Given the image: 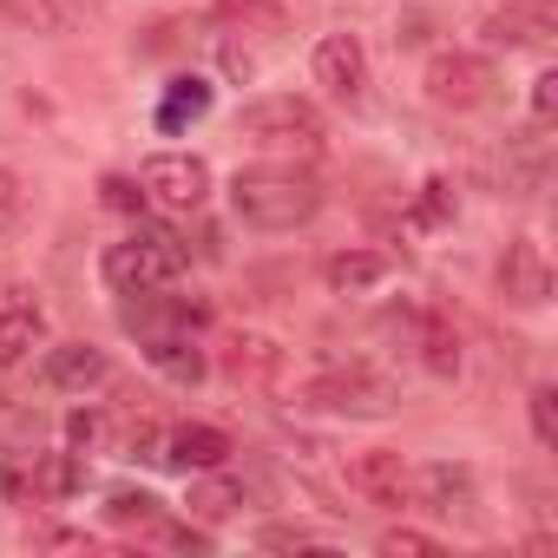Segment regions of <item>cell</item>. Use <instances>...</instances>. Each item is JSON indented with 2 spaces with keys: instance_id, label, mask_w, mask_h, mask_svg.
Returning <instances> with one entry per match:
<instances>
[{
  "instance_id": "obj_1",
  "label": "cell",
  "mask_w": 558,
  "mask_h": 558,
  "mask_svg": "<svg viewBox=\"0 0 558 558\" xmlns=\"http://www.w3.org/2000/svg\"><path fill=\"white\" fill-rule=\"evenodd\" d=\"M230 210L250 230H296L323 210V184L296 165H243L230 178Z\"/></svg>"
},
{
  "instance_id": "obj_2",
  "label": "cell",
  "mask_w": 558,
  "mask_h": 558,
  "mask_svg": "<svg viewBox=\"0 0 558 558\" xmlns=\"http://www.w3.org/2000/svg\"><path fill=\"white\" fill-rule=\"evenodd\" d=\"M184 263H191V250H184L171 230H158V223H138L132 236L106 243V256H99V276H106V290H112V296H138V290H165V283H178V276H184Z\"/></svg>"
},
{
  "instance_id": "obj_3",
  "label": "cell",
  "mask_w": 558,
  "mask_h": 558,
  "mask_svg": "<svg viewBox=\"0 0 558 558\" xmlns=\"http://www.w3.org/2000/svg\"><path fill=\"white\" fill-rule=\"evenodd\" d=\"M236 138L243 145H256V151H303V158H316L323 151V138H329V125H323V112L310 106V99H296V93H263V99H250L243 112H236Z\"/></svg>"
},
{
  "instance_id": "obj_4",
  "label": "cell",
  "mask_w": 558,
  "mask_h": 558,
  "mask_svg": "<svg viewBox=\"0 0 558 558\" xmlns=\"http://www.w3.org/2000/svg\"><path fill=\"white\" fill-rule=\"evenodd\" d=\"M303 401L310 408H323V414H342V421H381V414H395L401 408V395H395V381H381L375 368H323L310 388H303Z\"/></svg>"
},
{
  "instance_id": "obj_5",
  "label": "cell",
  "mask_w": 558,
  "mask_h": 558,
  "mask_svg": "<svg viewBox=\"0 0 558 558\" xmlns=\"http://www.w3.org/2000/svg\"><path fill=\"white\" fill-rule=\"evenodd\" d=\"M138 191H145L158 210L191 217V210H204V197H210V165H204L197 151H151V158L138 165Z\"/></svg>"
},
{
  "instance_id": "obj_6",
  "label": "cell",
  "mask_w": 558,
  "mask_h": 558,
  "mask_svg": "<svg viewBox=\"0 0 558 558\" xmlns=\"http://www.w3.org/2000/svg\"><path fill=\"white\" fill-rule=\"evenodd\" d=\"M493 60L486 53H434L427 60V99L434 106H453V112H473V106H493Z\"/></svg>"
},
{
  "instance_id": "obj_7",
  "label": "cell",
  "mask_w": 558,
  "mask_h": 558,
  "mask_svg": "<svg viewBox=\"0 0 558 558\" xmlns=\"http://www.w3.org/2000/svg\"><path fill=\"white\" fill-rule=\"evenodd\" d=\"M310 73H316V86H323L329 99H342V106H362V99H368V53H362L355 34H323L316 53H310Z\"/></svg>"
},
{
  "instance_id": "obj_8",
  "label": "cell",
  "mask_w": 558,
  "mask_h": 558,
  "mask_svg": "<svg viewBox=\"0 0 558 558\" xmlns=\"http://www.w3.org/2000/svg\"><path fill=\"white\" fill-rule=\"evenodd\" d=\"M349 486H355L368 506H388V512H408V506H414V466H408L401 453H388V447L355 453V460H349Z\"/></svg>"
},
{
  "instance_id": "obj_9",
  "label": "cell",
  "mask_w": 558,
  "mask_h": 558,
  "mask_svg": "<svg viewBox=\"0 0 558 558\" xmlns=\"http://www.w3.org/2000/svg\"><path fill=\"white\" fill-rule=\"evenodd\" d=\"M499 296L512 310H545V296H551V263H545V250L532 236H512L506 243V256H499Z\"/></svg>"
},
{
  "instance_id": "obj_10",
  "label": "cell",
  "mask_w": 558,
  "mask_h": 558,
  "mask_svg": "<svg viewBox=\"0 0 558 558\" xmlns=\"http://www.w3.org/2000/svg\"><path fill=\"white\" fill-rule=\"evenodd\" d=\"M414 506H421V512H440V519L473 512V506H480L473 473L453 466V460H427V466H414Z\"/></svg>"
},
{
  "instance_id": "obj_11",
  "label": "cell",
  "mask_w": 558,
  "mask_h": 558,
  "mask_svg": "<svg viewBox=\"0 0 558 558\" xmlns=\"http://www.w3.org/2000/svg\"><path fill=\"white\" fill-rule=\"evenodd\" d=\"M34 349H47V310L27 290L0 296V368H21Z\"/></svg>"
},
{
  "instance_id": "obj_12",
  "label": "cell",
  "mask_w": 558,
  "mask_h": 558,
  "mask_svg": "<svg viewBox=\"0 0 558 558\" xmlns=\"http://www.w3.org/2000/svg\"><path fill=\"white\" fill-rule=\"evenodd\" d=\"M40 381L60 388V395H93V388L112 381V362H106V349H93V342H66V349H53V355L40 362Z\"/></svg>"
},
{
  "instance_id": "obj_13",
  "label": "cell",
  "mask_w": 558,
  "mask_h": 558,
  "mask_svg": "<svg viewBox=\"0 0 558 558\" xmlns=\"http://www.w3.org/2000/svg\"><path fill=\"white\" fill-rule=\"evenodd\" d=\"M223 460H230V434L223 427H204V421L171 427L165 434V453H158V466H178V473H210Z\"/></svg>"
},
{
  "instance_id": "obj_14",
  "label": "cell",
  "mask_w": 558,
  "mask_h": 558,
  "mask_svg": "<svg viewBox=\"0 0 558 558\" xmlns=\"http://www.w3.org/2000/svg\"><path fill=\"white\" fill-rule=\"evenodd\" d=\"M217 362H223V375H230L236 388H276V381H283V368H290L283 349H276L269 336H230Z\"/></svg>"
},
{
  "instance_id": "obj_15",
  "label": "cell",
  "mask_w": 558,
  "mask_h": 558,
  "mask_svg": "<svg viewBox=\"0 0 558 558\" xmlns=\"http://www.w3.org/2000/svg\"><path fill=\"white\" fill-rule=\"evenodd\" d=\"M408 329H414V355L434 381H453L460 375V336L440 310H408Z\"/></svg>"
},
{
  "instance_id": "obj_16",
  "label": "cell",
  "mask_w": 558,
  "mask_h": 558,
  "mask_svg": "<svg viewBox=\"0 0 558 558\" xmlns=\"http://www.w3.org/2000/svg\"><path fill=\"white\" fill-rule=\"evenodd\" d=\"M138 349H145V362H151L165 381H178V388H197V381H204V349H197L191 329H158V336H145Z\"/></svg>"
},
{
  "instance_id": "obj_17",
  "label": "cell",
  "mask_w": 558,
  "mask_h": 558,
  "mask_svg": "<svg viewBox=\"0 0 558 558\" xmlns=\"http://www.w3.org/2000/svg\"><path fill=\"white\" fill-rule=\"evenodd\" d=\"M545 40H551V8L545 0H512V8H499L486 21V47L519 53V47H545Z\"/></svg>"
},
{
  "instance_id": "obj_18",
  "label": "cell",
  "mask_w": 558,
  "mask_h": 558,
  "mask_svg": "<svg viewBox=\"0 0 558 558\" xmlns=\"http://www.w3.org/2000/svg\"><path fill=\"white\" fill-rule=\"evenodd\" d=\"M323 283H329V296H375L388 283V256L381 250H336L323 263Z\"/></svg>"
},
{
  "instance_id": "obj_19",
  "label": "cell",
  "mask_w": 558,
  "mask_h": 558,
  "mask_svg": "<svg viewBox=\"0 0 558 558\" xmlns=\"http://www.w3.org/2000/svg\"><path fill=\"white\" fill-rule=\"evenodd\" d=\"M210 80H197V73H178L171 86H165V99H158V132H184V125H197L204 112H210Z\"/></svg>"
},
{
  "instance_id": "obj_20",
  "label": "cell",
  "mask_w": 558,
  "mask_h": 558,
  "mask_svg": "<svg viewBox=\"0 0 558 558\" xmlns=\"http://www.w3.org/2000/svg\"><path fill=\"white\" fill-rule=\"evenodd\" d=\"M243 506H250V486H243L236 473L210 466V473L191 480V512H197V519H230V512H243Z\"/></svg>"
},
{
  "instance_id": "obj_21",
  "label": "cell",
  "mask_w": 558,
  "mask_h": 558,
  "mask_svg": "<svg viewBox=\"0 0 558 558\" xmlns=\"http://www.w3.org/2000/svg\"><path fill=\"white\" fill-rule=\"evenodd\" d=\"M256 545H263V551H336V538L316 532V525H263Z\"/></svg>"
},
{
  "instance_id": "obj_22",
  "label": "cell",
  "mask_w": 558,
  "mask_h": 558,
  "mask_svg": "<svg viewBox=\"0 0 558 558\" xmlns=\"http://www.w3.org/2000/svg\"><path fill=\"white\" fill-rule=\"evenodd\" d=\"M0 14H8L14 27H27V34H60V0H0Z\"/></svg>"
},
{
  "instance_id": "obj_23",
  "label": "cell",
  "mask_w": 558,
  "mask_h": 558,
  "mask_svg": "<svg viewBox=\"0 0 558 558\" xmlns=\"http://www.w3.org/2000/svg\"><path fill=\"white\" fill-rule=\"evenodd\" d=\"M447 217H453V184H447V178H427V184H421V204H414L408 223H414V230H440Z\"/></svg>"
},
{
  "instance_id": "obj_24",
  "label": "cell",
  "mask_w": 558,
  "mask_h": 558,
  "mask_svg": "<svg viewBox=\"0 0 558 558\" xmlns=\"http://www.w3.org/2000/svg\"><path fill=\"white\" fill-rule=\"evenodd\" d=\"M106 434H112V421H106L99 408H73V414H66V447H73V453H99Z\"/></svg>"
},
{
  "instance_id": "obj_25",
  "label": "cell",
  "mask_w": 558,
  "mask_h": 558,
  "mask_svg": "<svg viewBox=\"0 0 558 558\" xmlns=\"http://www.w3.org/2000/svg\"><path fill=\"white\" fill-rule=\"evenodd\" d=\"M165 512V499H151V493H138V486H119L112 499H106V519H119V525H151Z\"/></svg>"
},
{
  "instance_id": "obj_26",
  "label": "cell",
  "mask_w": 558,
  "mask_h": 558,
  "mask_svg": "<svg viewBox=\"0 0 558 558\" xmlns=\"http://www.w3.org/2000/svg\"><path fill=\"white\" fill-rule=\"evenodd\" d=\"M551 119H558V73H551V66H545V73H538V80H532V125H538V132H545V125H551Z\"/></svg>"
},
{
  "instance_id": "obj_27",
  "label": "cell",
  "mask_w": 558,
  "mask_h": 558,
  "mask_svg": "<svg viewBox=\"0 0 558 558\" xmlns=\"http://www.w3.org/2000/svg\"><path fill=\"white\" fill-rule=\"evenodd\" d=\"M532 434H538V447H558V414H551V381H538V388H532Z\"/></svg>"
},
{
  "instance_id": "obj_28",
  "label": "cell",
  "mask_w": 558,
  "mask_h": 558,
  "mask_svg": "<svg viewBox=\"0 0 558 558\" xmlns=\"http://www.w3.org/2000/svg\"><path fill=\"white\" fill-rule=\"evenodd\" d=\"M381 551L388 558H401V551H440V538L434 532H414V525H395V532H381Z\"/></svg>"
},
{
  "instance_id": "obj_29",
  "label": "cell",
  "mask_w": 558,
  "mask_h": 558,
  "mask_svg": "<svg viewBox=\"0 0 558 558\" xmlns=\"http://www.w3.org/2000/svg\"><path fill=\"white\" fill-rule=\"evenodd\" d=\"M106 204H119V210H132V204H145V191L132 197V184H119V178H112V184H106Z\"/></svg>"
},
{
  "instance_id": "obj_30",
  "label": "cell",
  "mask_w": 558,
  "mask_h": 558,
  "mask_svg": "<svg viewBox=\"0 0 558 558\" xmlns=\"http://www.w3.org/2000/svg\"><path fill=\"white\" fill-rule=\"evenodd\" d=\"M8 217H14V178L0 171V223H8Z\"/></svg>"
}]
</instances>
